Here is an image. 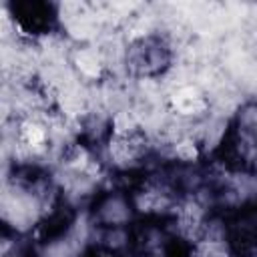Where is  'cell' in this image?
<instances>
[{"label":"cell","mask_w":257,"mask_h":257,"mask_svg":"<svg viewBox=\"0 0 257 257\" xmlns=\"http://www.w3.org/2000/svg\"><path fill=\"white\" fill-rule=\"evenodd\" d=\"M46 215L40 199L30 187V181H12L4 185L2 193V219L16 233H28Z\"/></svg>","instance_id":"cell-1"},{"label":"cell","mask_w":257,"mask_h":257,"mask_svg":"<svg viewBox=\"0 0 257 257\" xmlns=\"http://www.w3.org/2000/svg\"><path fill=\"white\" fill-rule=\"evenodd\" d=\"M124 64L133 74L141 78L157 76L169 68L171 48L159 36H139L128 44L124 52Z\"/></svg>","instance_id":"cell-2"},{"label":"cell","mask_w":257,"mask_h":257,"mask_svg":"<svg viewBox=\"0 0 257 257\" xmlns=\"http://www.w3.org/2000/svg\"><path fill=\"white\" fill-rule=\"evenodd\" d=\"M179 195L175 187L165 179H147L141 189L133 195V207L141 215H155V217H173L179 205Z\"/></svg>","instance_id":"cell-3"},{"label":"cell","mask_w":257,"mask_h":257,"mask_svg":"<svg viewBox=\"0 0 257 257\" xmlns=\"http://www.w3.org/2000/svg\"><path fill=\"white\" fill-rule=\"evenodd\" d=\"M149 149H151L149 141L141 133L128 135V137L108 135L104 143V157L112 169L131 171L145 161V157L149 155Z\"/></svg>","instance_id":"cell-4"},{"label":"cell","mask_w":257,"mask_h":257,"mask_svg":"<svg viewBox=\"0 0 257 257\" xmlns=\"http://www.w3.org/2000/svg\"><path fill=\"white\" fill-rule=\"evenodd\" d=\"M92 215L96 223L102 227H126L133 221L135 207H133V201H128L122 193L112 191L100 199Z\"/></svg>","instance_id":"cell-5"},{"label":"cell","mask_w":257,"mask_h":257,"mask_svg":"<svg viewBox=\"0 0 257 257\" xmlns=\"http://www.w3.org/2000/svg\"><path fill=\"white\" fill-rule=\"evenodd\" d=\"M171 106L179 116L193 118V120L203 118L207 114V110H209V102H207L205 94L193 84L179 86L171 94Z\"/></svg>","instance_id":"cell-6"},{"label":"cell","mask_w":257,"mask_h":257,"mask_svg":"<svg viewBox=\"0 0 257 257\" xmlns=\"http://www.w3.org/2000/svg\"><path fill=\"white\" fill-rule=\"evenodd\" d=\"M72 62H74L76 72L86 80H98L104 72V60H102L100 52L94 48H88V46L78 48L74 52Z\"/></svg>","instance_id":"cell-7"},{"label":"cell","mask_w":257,"mask_h":257,"mask_svg":"<svg viewBox=\"0 0 257 257\" xmlns=\"http://www.w3.org/2000/svg\"><path fill=\"white\" fill-rule=\"evenodd\" d=\"M96 245L102 247L106 253L120 255L128 249L131 245V231L126 227H102L98 229Z\"/></svg>","instance_id":"cell-8"},{"label":"cell","mask_w":257,"mask_h":257,"mask_svg":"<svg viewBox=\"0 0 257 257\" xmlns=\"http://www.w3.org/2000/svg\"><path fill=\"white\" fill-rule=\"evenodd\" d=\"M139 247L145 257H167L169 233L161 227H147L139 237Z\"/></svg>","instance_id":"cell-9"},{"label":"cell","mask_w":257,"mask_h":257,"mask_svg":"<svg viewBox=\"0 0 257 257\" xmlns=\"http://www.w3.org/2000/svg\"><path fill=\"white\" fill-rule=\"evenodd\" d=\"M82 253L84 251L78 245H74L66 233L54 239H48L38 249V257H82Z\"/></svg>","instance_id":"cell-10"},{"label":"cell","mask_w":257,"mask_h":257,"mask_svg":"<svg viewBox=\"0 0 257 257\" xmlns=\"http://www.w3.org/2000/svg\"><path fill=\"white\" fill-rule=\"evenodd\" d=\"M171 157L183 165H195L201 157V143L193 137H181L171 145Z\"/></svg>","instance_id":"cell-11"},{"label":"cell","mask_w":257,"mask_h":257,"mask_svg":"<svg viewBox=\"0 0 257 257\" xmlns=\"http://www.w3.org/2000/svg\"><path fill=\"white\" fill-rule=\"evenodd\" d=\"M189 257H233L229 239H201L193 245Z\"/></svg>","instance_id":"cell-12"},{"label":"cell","mask_w":257,"mask_h":257,"mask_svg":"<svg viewBox=\"0 0 257 257\" xmlns=\"http://www.w3.org/2000/svg\"><path fill=\"white\" fill-rule=\"evenodd\" d=\"M235 155L237 159L247 167V169H255L257 171V141L243 135V133H237V139H235Z\"/></svg>","instance_id":"cell-13"},{"label":"cell","mask_w":257,"mask_h":257,"mask_svg":"<svg viewBox=\"0 0 257 257\" xmlns=\"http://www.w3.org/2000/svg\"><path fill=\"white\" fill-rule=\"evenodd\" d=\"M237 133L257 141V102H249L237 112Z\"/></svg>","instance_id":"cell-14"},{"label":"cell","mask_w":257,"mask_h":257,"mask_svg":"<svg viewBox=\"0 0 257 257\" xmlns=\"http://www.w3.org/2000/svg\"><path fill=\"white\" fill-rule=\"evenodd\" d=\"M137 133H139V122L133 112L118 110L110 116V135L128 137V135H137Z\"/></svg>","instance_id":"cell-15"},{"label":"cell","mask_w":257,"mask_h":257,"mask_svg":"<svg viewBox=\"0 0 257 257\" xmlns=\"http://www.w3.org/2000/svg\"><path fill=\"white\" fill-rule=\"evenodd\" d=\"M255 233H257V217H255Z\"/></svg>","instance_id":"cell-16"},{"label":"cell","mask_w":257,"mask_h":257,"mask_svg":"<svg viewBox=\"0 0 257 257\" xmlns=\"http://www.w3.org/2000/svg\"><path fill=\"white\" fill-rule=\"evenodd\" d=\"M245 257H257V253H255V255H245Z\"/></svg>","instance_id":"cell-17"},{"label":"cell","mask_w":257,"mask_h":257,"mask_svg":"<svg viewBox=\"0 0 257 257\" xmlns=\"http://www.w3.org/2000/svg\"><path fill=\"white\" fill-rule=\"evenodd\" d=\"M118 257H124V255H118Z\"/></svg>","instance_id":"cell-18"}]
</instances>
